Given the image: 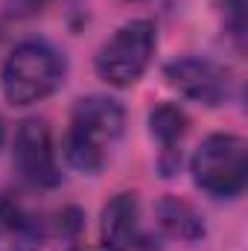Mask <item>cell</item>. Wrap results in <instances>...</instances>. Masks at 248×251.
<instances>
[{
	"instance_id": "cell-1",
	"label": "cell",
	"mask_w": 248,
	"mask_h": 251,
	"mask_svg": "<svg viewBox=\"0 0 248 251\" xmlns=\"http://www.w3.org/2000/svg\"><path fill=\"white\" fill-rule=\"evenodd\" d=\"M125 114L120 102L108 97H85L70 114V128L64 137V158L79 173H99L108 149L123 134Z\"/></svg>"
},
{
	"instance_id": "cell-2",
	"label": "cell",
	"mask_w": 248,
	"mask_h": 251,
	"mask_svg": "<svg viewBox=\"0 0 248 251\" xmlns=\"http://www.w3.org/2000/svg\"><path fill=\"white\" fill-rule=\"evenodd\" d=\"M64 79L62 53L47 41L18 44L3 64V97L12 105H32L50 97Z\"/></svg>"
},
{
	"instance_id": "cell-3",
	"label": "cell",
	"mask_w": 248,
	"mask_h": 251,
	"mask_svg": "<svg viewBox=\"0 0 248 251\" xmlns=\"http://www.w3.org/2000/svg\"><path fill=\"white\" fill-rule=\"evenodd\" d=\"M190 170L196 187H201L216 199H231L243 193L248 181L246 140L237 134H210L196 149Z\"/></svg>"
},
{
	"instance_id": "cell-4",
	"label": "cell",
	"mask_w": 248,
	"mask_h": 251,
	"mask_svg": "<svg viewBox=\"0 0 248 251\" xmlns=\"http://www.w3.org/2000/svg\"><path fill=\"white\" fill-rule=\"evenodd\" d=\"M158 44V29L152 21H131L120 26L97 53V73L114 85V88H128L134 85L143 70L152 62Z\"/></svg>"
},
{
	"instance_id": "cell-5",
	"label": "cell",
	"mask_w": 248,
	"mask_h": 251,
	"mask_svg": "<svg viewBox=\"0 0 248 251\" xmlns=\"http://www.w3.org/2000/svg\"><path fill=\"white\" fill-rule=\"evenodd\" d=\"M12 164L18 176L38 190H50L62 181L59 164H56V149L50 128L41 120H24L18 134H15V152Z\"/></svg>"
},
{
	"instance_id": "cell-6",
	"label": "cell",
	"mask_w": 248,
	"mask_h": 251,
	"mask_svg": "<svg viewBox=\"0 0 248 251\" xmlns=\"http://www.w3.org/2000/svg\"><path fill=\"white\" fill-rule=\"evenodd\" d=\"M164 76L181 97L210 108L222 105L231 97L228 70L210 59H175L164 67Z\"/></svg>"
},
{
	"instance_id": "cell-7",
	"label": "cell",
	"mask_w": 248,
	"mask_h": 251,
	"mask_svg": "<svg viewBox=\"0 0 248 251\" xmlns=\"http://www.w3.org/2000/svg\"><path fill=\"white\" fill-rule=\"evenodd\" d=\"M137 199L131 193H117L105 207H102V222H99V237L105 251H131L137 243Z\"/></svg>"
},
{
	"instance_id": "cell-8",
	"label": "cell",
	"mask_w": 248,
	"mask_h": 251,
	"mask_svg": "<svg viewBox=\"0 0 248 251\" xmlns=\"http://www.w3.org/2000/svg\"><path fill=\"white\" fill-rule=\"evenodd\" d=\"M41 222L15 199L0 196V251H38Z\"/></svg>"
},
{
	"instance_id": "cell-9",
	"label": "cell",
	"mask_w": 248,
	"mask_h": 251,
	"mask_svg": "<svg viewBox=\"0 0 248 251\" xmlns=\"http://www.w3.org/2000/svg\"><path fill=\"white\" fill-rule=\"evenodd\" d=\"M158 222L170 237L187 240V243H193V240H198L204 234L201 216L181 199H161L158 201Z\"/></svg>"
},
{
	"instance_id": "cell-10",
	"label": "cell",
	"mask_w": 248,
	"mask_h": 251,
	"mask_svg": "<svg viewBox=\"0 0 248 251\" xmlns=\"http://www.w3.org/2000/svg\"><path fill=\"white\" fill-rule=\"evenodd\" d=\"M149 131H152V137L161 140L164 149H175V143L187 131V114L175 102H164L149 114Z\"/></svg>"
},
{
	"instance_id": "cell-11",
	"label": "cell",
	"mask_w": 248,
	"mask_h": 251,
	"mask_svg": "<svg viewBox=\"0 0 248 251\" xmlns=\"http://www.w3.org/2000/svg\"><path fill=\"white\" fill-rule=\"evenodd\" d=\"M222 21L228 35L237 41V47H243L246 41V0H222Z\"/></svg>"
},
{
	"instance_id": "cell-12",
	"label": "cell",
	"mask_w": 248,
	"mask_h": 251,
	"mask_svg": "<svg viewBox=\"0 0 248 251\" xmlns=\"http://www.w3.org/2000/svg\"><path fill=\"white\" fill-rule=\"evenodd\" d=\"M62 222H59V231L62 234H67V237H73L79 228H82V213L76 210V207H67V210H62V216H59Z\"/></svg>"
},
{
	"instance_id": "cell-13",
	"label": "cell",
	"mask_w": 248,
	"mask_h": 251,
	"mask_svg": "<svg viewBox=\"0 0 248 251\" xmlns=\"http://www.w3.org/2000/svg\"><path fill=\"white\" fill-rule=\"evenodd\" d=\"M3 137H6V131H3V123H0V146H3Z\"/></svg>"
},
{
	"instance_id": "cell-14",
	"label": "cell",
	"mask_w": 248,
	"mask_h": 251,
	"mask_svg": "<svg viewBox=\"0 0 248 251\" xmlns=\"http://www.w3.org/2000/svg\"><path fill=\"white\" fill-rule=\"evenodd\" d=\"M76 251H79V249H76Z\"/></svg>"
}]
</instances>
